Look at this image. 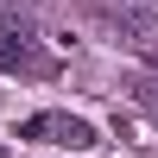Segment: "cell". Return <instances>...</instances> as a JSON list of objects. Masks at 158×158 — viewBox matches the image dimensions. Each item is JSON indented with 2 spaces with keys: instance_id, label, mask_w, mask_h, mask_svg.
<instances>
[{
  "instance_id": "3957f363",
  "label": "cell",
  "mask_w": 158,
  "mask_h": 158,
  "mask_svg": "<svg viewBox=\"0 0 158 158\" xmlns=\"http://www.w3.org/2000/svg\"><path fill=\"white\" fill-rule=\"evenodd\" d=\"M146 57H152V63H158V44H146Z\"/></svg>"
},
{
  "instance_id": "7a4b0ae2",
  "label": "cell",
  "mask_w": 158,
  "mask_h": 158,
  "mask_svg": "<svg viewBox=\"0 0 158 158\" xmlns=\"http://www.w3.org/2000/svg\"><path fill=\"white\" fill-rule=\"evenodd\" d=\"M0 70H13V76H44L51 70V63L38 57V32L19 13H0Z\"/></svg>"
},
{
  "instance_id": "277c9868",
  "label": "cell",
  "mask_w": 158,
  "mask_h": 158,
  "mask_svg": "<svg viewBox=\"0 0 158 158\" xmlns=\"http://www.w3.org/2000/svg\"><path fill=\"white\" fill-rule=\"evenodd\" d=\"M0 158H6V146H0Z\"/></svg>"
},
{
  "instance_id": "6da1fadb",
  "label": "cell",
  "mask_w": 158,
  "mask_h": 158,
  "mask_svg": "<svg viewBox=\"0 0 158 158\" xmlns=\"http://www.w3.org/2000/svg\"><path fill=\"white\" fill-rule=\"evenodd\" d=\"M19 139H44V146H70V152H89V146H95V127H89L82 114L44 108V114H25V120H19Z\"/></svg>"
}]
</instances>
